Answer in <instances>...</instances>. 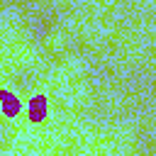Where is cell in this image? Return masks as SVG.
Returning <instances> with one entry per match:
<instances>
[{"label": "cell", "instance_id": "6da1fadb", "mask_svg": "<svg viewBox=\"0 0 156 156\" xmlns=\"http://www.w3.org/2000/svg\"><path fill=\"white\" fill-rule=\"evenodd\" d=\"M0 107H2V112L7 115V117H15V115H20V98L17 95H12L10 90H0Z\"/></svg>", "mask_w": 156, "mask_h": 156}, {"label": "cell", "instance_id": "7a4b0ae2", "mask_svg": "<svg viewBox=\"0 0 156 156\" xmlns=\"http://www.w3.org/2000/svg\"><path fill=\"white\" fill-rule=\"evenodd\" d=\"M44 117H46V98L34 95L29 100V119L32 122H41Z\"/></svg>", "mask_w": 156, "mask_h": 156}]
</instances>
